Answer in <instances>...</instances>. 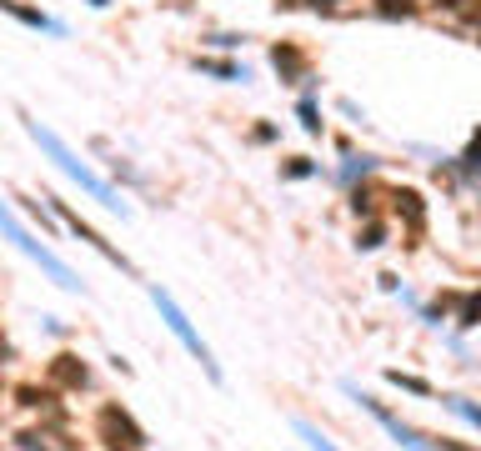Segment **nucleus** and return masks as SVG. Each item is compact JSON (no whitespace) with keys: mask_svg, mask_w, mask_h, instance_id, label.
Returning <instances> with one entry per match:
<instances>
[{"mask_svg":"<svg viewBox=\"0 0 481 451\" xmlns=\"http://www.w3.org/2000/svg\"><path fill=\"white\" fill-rule=\"evenodd\" d=\"M21 125H26V136H30V140H36V146H40V150H46V156H51V161H55V166H61V171H65V175H71V181H80V186H86V191H90V196L101 200V206H111V211H121V216H126V200L115 196V191H111V186H105L101 175L90 171V166H86V161H80L76 150H71V146H65V140H61V136H55V131H46V125H40V121H30V115H21Z\"/></svg>","mask_w":481,"mask_h":451,"instance_id":"1","label":"nucleus"},{"mask_svg":"<svg viewBox=\"0 0 481 451\" xmlns=\"http://www.w3.org/2000/svg\"><path fill=\"white\" fill-rule=\"evenodd\" d=\"M0 231H5V236H11V241H15V246L26 251L30 261H40V271H51V276H55V281H61V286H65V291H80V281H76V271H71V266H65V261H61V256H55V251H46V246H40V241H36V236H30L26 226L15 221V211H11V206H5V200H0Z\"/></svg>","mask_w":481,"mask_h":451,"instance_id":"2","label":"nucleus"},{"mask_svg":"<svg viewBox=\"0 0 481 451\" xmlns=\"http://www.w3.org/2000/svg\"><path fill=\"white\" fill-rule=\"evenodd\" d=\"M151 296H156V306H161V316H165V326H171V331H176V336H181V341H186V351H190V356H196V362H201V366H206V376H211V381H215V376H221V366H215V362H211V346H206V341H201V336H196V326H190V321H186V311H181V306H176V301H171V296H165V291H161V286H156V291H151Z\"/></svg>","mask_w":481,"mask_h":451,"instance_id":"3","label":"nucleus"},{"mask_svg":"<svg viewBox=\"0 0 481 451\" xmlns=\"http://www.w3.org/2000/svg\"><path fill=\"white\" fill-rule=\"evenodd\" d=\"M101 437H105V447H111V451H121V447L140 451V447H146V431H140L121 406H105V412H101Z\"/></svg>","mask_w":481,"mask_h":451,"instance_id":"4","label":"nucleus"},{"mask_svg":"<svg viewBox=\"0 0 481 451\" xmlns=\"http://www.w3.org/2000/svg\"><path fill=\"white\" fill-rule=\"evenodd\" d=\"M61 216H65V226H71V231H76V236H80V241H90V246L101 251V256H105V261H111V266H121V271H136V266H131V261H126V256H121V251H115V246H111V241H105V236H101V231H90V226H86V221H80V216H71V211H61Z\"/></svg>","mask_w":481,"mask_h":451,"instance_id":"5","label":"nucleus"},{"mask_svg":"<svg viewBox=\"0 0 481 451\" xmlns=\"http://www.w3.org/2000/svg\"><path fill=\"white\" fill-rule=\"evenodd\" d=\"M51 381H55V387H65V391H80L90 381V371H86L80 356H55V362H51Z\"/></svg>","mask_w":481,"mask_h":451,"instance_id":"6","label":"nucleus"},{"mask_svg":"<svg viewBox=\"0 0 481 451\" xmlns=\"http://www.w3.org/2000/svg\"><path fill=\"white\" fill-rule=\"evenodd\" d=\"M271 61H276V71L286 75V81H301V75H306V55L296 46H276V50H271Z\"/></svg>","mask_w":481,"mask_h":451,"instance_id":"7","label":"nucleus"},{"mask_svg":"<svg viewBox=\"0 0 481 451\" xmlns=\"http://www.w3.org/2000/svg\"><path fill=\"white\" fill-rule=\"evenodd\" d=\"M0 11H11L15 21H26V25H36V30H55V25L46 21V15H40V11H30V5H21V0H0Z\"/></svg>","mask_w":481,"mask_h":451,"instance_id":"8","label":"nucleus"},{"mask_svg":"<svg viewBox=\"0 0 481 451\" xmlns=\"http://www.w3.org/2000/svg\"><path fill=\"white\" fill-rule=\"evenodd\" d=\"M396 211H401L411 226H421V196L417 191H401V196H396Z\"/></svg>","mask_w":481,"mask_h":451,"instance_id":"9","label":"nucleus"},{"mask_svg":"<svg viewBox=\"0 0 481 451\" xmlns=\"http://www.w3.org/2000/svg\"><path fill=\"white\" fill-rule=\"evenodd\" d=\"M296 431H301V437L311 441V451H336V447H331V441H326V437H321V431H316V426H306V421H296Z\"/></svg>","mask_w":481,"mask_h":451,"instance_id":"10","label":"nucleus"},{"mask_svg":"<svg viewBox=\"0 0 481 451\" xmlns=\"http://www.w3.org/2000/svg\"><path fill=\"white\" fill-rule=\"evenodd\" d=\"M392 381H396V387H406V391H417V396H426V381H421V376H401V371H392Z\"/></svg>","mask_w":481,"mask_h":451,"instance_id":"11","label":"nucleus"},{"mask_svg":"<svg viewBox=\"0 0 481 451\" xmlns=\"http://www.w3.org/2000/svg\"><path fill=\"white\" fill-rule=\"evenodd\" d=\"M451 412H461L471 426H481V406H471V401H461V396H451Z\"/></svg>","mask_w":481,"mask_h":451,"instance_id":"12","label":"nucleus"},{"mask_svg":"<svg viewBox=\"0 0 481 451\" xmlns=\"http://www.w3.org/2000/svg\"><path fill=\"white\" fill-rule=\"evenodd\" d=\"M477 316H481V296H467L461 301V326H477Z\"/></svg>","mask_w":481,"mask_h":451,"instance_id":"13","label":"nucleus"},{"mask_svg":"<svg viewBox=\"0 0 481 451\" xmlns=\"http://www.w3.org/2000/svg\"><path fill=\"white\" fill-rule=\"evenodd\" d=\"M386 15H411V0H376Z\"/></svg>","mask_w":481,"mask_h":451,"instance_id":"14","label":"nucleus"},{"mask_svg":"<svg viewBox=\"0 0 481 451\" xmlns=\"http://www.w3.org/2000/svg\"><path fill=\"white\" fill-rule=\"evenodd\" d=\"M201 71H215V75H240L236 65H226V61H201ZM240 81H246V75H240Z\"/></svg>","mask_w":481,"mask_h":451,"instance_id":"15","label":"nucleus"},{"mask_svg":"<svg viewBox=\"0 0 481 451\" xmlns=\"http://www.w3.org/2000/svg\"><path fill=\"white\" fill-rule=\"evenodd\" d=\"M5 351H11V346H5V336H0V362H5Z\"/></svg>","mask_w":481,"mask_h":451,"instance_id":"16","label":"nucleus"}]
</instances>
